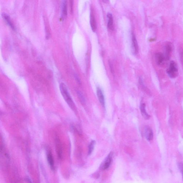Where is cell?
Masks as SVG:
<instances>
[{
    "mask_svg": "<svg viewBox=\"0 0 183 183\" xmlns=\"http://www.w3.org/2000/svg\"><path fill=\"white\" fill-rule=\"evenodd\" d=\"M60 89L61 94L68 105L73 111L75 110V106L72 98L68 92L66 86L65 84L61 83L60 85Z\"/></svg>",
    "mask_w": 183,
    "mask_h": 183,
    "instance_id": "1",
    "label": "cell"
},
{
    "mask_svg": "<svg viewBox=\"0 0 183 183\" xmlns=\"http://www.w3.org/2000/svg\"><path fill=\"white\" fill-rule=\"evenodd\" d=\"M167 74L171 79H175L178 76V69L176 63L174 61L170 63L169 67L167 70Z\"/></svg>",
    "mask_w": 183,
    "mask_h": 183,
    "instance_id": "2",
    "label": "cell"
},
{
    "mask_svg": "<svg viewBox=\"0 0 183 183\" xmlns=\"http://www.w3.org/2000/svg\"><path fill=\"white\" fill-rule=\"evenodd\" d=\"M113 155L112 152H111L106 157L104 163L100 166V168L102 170H106L110 167L112 162Z\"/></svg>",
    "mask_w": 183,
    "mask_h": 183,
    "instance_id": "3",
    "label": "cell"
},
{
    "mask_svg": "<svg viewBox=\"0 0 183 183\" xmlns=\"http://www.w3.org/2000/svg\"><path fill=\"white\" fill-rule=\"evenodd\" d=\"M132 54H136L138 52V45L136 37L133 33L132 34Z\"/></svg>",
    "mask_w": 183,
    "mask_h": 183,
    "instance_id": "4",
    "label": "cell"
},
{
    "mask_svg": "<svg viewBox=\"0 0 183 183\" xmlns=\"http://www.w3.org/2000/svg\"><path fill=\"white\" fill-rule=\"evenodd\" d=\"M172 50V47L171 43H167L165 47V54L164 55L165 59L167 61L170 59V57H171Z\"/></svg>",
    "mask_w": 183,
    "mask_h": 183,
    "instance_id": "5",
    "label": "cell"
},
{
    "mask_svg": "<svg viewBox=\"0 0 183 183\" xmlns=\"http://www.w3.org/2000/svg\"><path fill=\"white\" fill-rule=\"evenodd\" d=\"M90 23L92 30L93 32H95L97 28V23L94 13L92 10L91 11L90 14Z\"/></svg>",
    "mask_w": 183,
    "mask_h": 183,
    "instance_id": "6",
    "label": "cell"
},
{
    "mask_svg": "<svg viewBox=\"0 0 183 183\" xmlns=\"http://www.w3.org/2000/svg\"><path fill=\"white\" fill-rule=\"evenodd\" d=\"M145 137L148 141H151L153 139V133L151 128L149 127H146L145 129Z\"/></svg>",
    "mask_w": 183,
    "mask_h": 183,
    "instance_id": "7",
    "label": "cell"
},
{
    "mask_svg": "<svg viewBox=\"0 0 183 183\" xmlns=\"http://www.w3.org/2000/svg\"><path fill=\"white\" fill-rule=\"evenodd\" d=\"M47 160L51 169L53 171L54 170V158L51 151L49 150L47 152Z\"/></svg>",
    "mask_w": 183,
    "mask_h": 183,
    "instance_id": "8",
    "label": "cell"
},
{
    "mask_svg": "<svg viewBox=\"0 0 183 183\" xmlns=\"http://www.w3.org/2000/svg\"><path fill=\"white\" fill-rule=\"evenodd\" d=\"M97 93L98 98L100 101V104L103 107H104L105 102V99L104 95L103 94L102 91L100 88L98 87L97 89Z\"/></svg>",
    "mask_w": 183,
    "mask_h": 183,
    "instance_id": "9",
    "label": "cell"
},
{
    "mask_svg": "<svg viewBox=\"0 0 183 183\" xmlns=\"http://www.w3.org/2000/svg\"><path fill=\"white\" fill-rule=\"evenodd\" d=\"M141 113L142 117L145 119L149 120L150 118V116L147 112L146 110V105L144 103L141 104L140 107Z\"/></svg>",
    "mask_w": 183,
    "mask_h": 183,
    "instance_id": "10",
    "label": "cell"
},
{
    "mask_svg": "<svg viewBox=\"0 0 183 183\" xmlns=\"http://www.w3.org/2000/svg\"><path fill=\"white\" fill-rule=\"evenodd\" d=\"M155 58L156 63L159 65L162 64L165 59L164 54L161 52L156 53L155 54Z\"/></svg>",
    "mask_w": 183,
    "mask_h": 183,
    "instance_id": "11",
    "label": "cell"
},
{
    "mask_svg": "<svg viewBox=\"0 0 183 183\" xmlns=\"http://www.w3.org/2000/svg\"><path fill=\"white\" fill-rule=\"evenodd\" d=\"M3 17L4 20L6 22L8 26H9L13 30H15L16 28H15V26H14L13 24V23L12 20H11L9 17L7 15H6V14H3Z\"/></svg>",
    "mask_w": 183,
    "mask_h": 183,
    "instance_id": "12",
    "label": "cell"
},
{
    "mask_svg": "<svg viewBox=\"0 0 183 183\" xmlns=\"http://www.w3.org/2000/svg\"><path fill=\"white\" fill-rule=\"evenodd\" d=\"M107 17L108 18V23L107 24L108 27L110 30H114V27L112 15L111 14L108 13L107 14Z\"/></svg>",
    "mask_w": 183,
    "mask_h": 183,
    "instance_id": "13",
    "label": "cell"
},
{
    "mask_svg": "<svg viewBox=\"0 0 183 183\" xmlns=\"http://www.w3.org/2000/svg\"><path fill=\"white\" fill-rule=\"evenodd\" d=\"M67 15V6L66 0H64L62 6V18L65 19Z\"/></svg>",
    "mask_w": 183,
    "mask_h": 183,
    "instance_id": "14",
    "label": "cell"
},
{
    "mask_svg": "<svg viewBox=\"0 0 183 183\" xmlns=\"http://www.w3.org/2000/svg\"><path fill=\"white\" fill-rule=\"evenodd\" d=\"M56 141V147L57 154H58L59 158L61 159V158H62V147H61V143H60L59 141H58V139H57Z\"/></svg>",
    "mask_w": 183,
    "mask_h": 183,
    "instance_id": "15",
    "label": "cell"
},
{
    "mask_svg": "<svg viewBox=\"0 0 183 183\" xmlns=\"http://www.w3.org/2000/svg\"><path fill=\"white\" fill-rule=\"evenodd\" d=\"M96 141L94 140L92 141L89 145V151H88V155H90L94 150Z\"/></svg>",
    "mask_w": 183,
    "mask_h": 183,
    "instance_id": "16",
    "label": "cell"
},
{
    "mask_svg": "<svg viewBox=\"0 0 183 183\" xmlns=\"http://www.w3.org/2000/svg\"><path fill=\"white\" fill-rule=\"evenodd\" d=\"M78 97H79V100L82 103H84L85 102V99L84 97L83 94L81 92L78 91L77 92Z\"/></svg>",
    "mask_w": 183,
    "mask_h": 183,
    "instance_id": "17",
    "label": "cell"
},
{
    "mask_svg": "<svg viewBox=\"0 0 183 183\" xmlns=\"http://www.w3.org/2000/svg\"><path fill=\"white\" fill-rule=\"evenodd\" d=\"M179 55L180 61L183 69V48H181L179 50Z\"/></svg>",
    "mask_w": 183,
    "mask_h": 183,
    "instance_id": "18",
    "label": "cell"
},
{
    "mask_svg": "<svg viewBox=\"0 0 183 183\" xmlns=\"http://www.w3.org/2000/svg\"><path fill=\"white\" fill-rule=\"evenodd\" d=\"M178 166L179 169L181 171L182 174V178L183 180V163H178Z\"/></svg>",
    "mask_w": 183,
    "mask_h": 183,
    "instance_id": "19",
    "label": "cell"
},
{
    "mask_svg": "<svg viewBox=\"0 0 183 183\" xmlns=\"http://www.w3.org/2000/svg\"><path fill=\"white\" fill-rule=\"evenodd\" d=\"M74 0H70V5L71 12V13L73 12Z\"/></svg>",
    "mask_w": 183,
    "mask_h": 183,
    "instance_id": "20",
    "label": "cell"
},
{
    "mask_svg": "<svg viewBox=\"0 0 183 183\" xmlns=\"http://www.w3.org/2000/svg\"><path fill=\"white\" fill-rule=\"evenodd\" d=\"M75 79H77V81L79 82V83H80V81L79 80V78H78V77L77 76V75H75Z\"/></svg>",
    "mask_w": 183,
    "mask_h": 183,
    "instance_id": "21",
    "label": "cell"
},
{
    "mask_svg": "<svg viewBox=\"0 0 183 183\" xmlns=\"http://www.w3.org/2000/svg\"><path fill=\"white\" fill-rule=\"evenodd\" d=\"M102 1L104 3H107L109 1V0H102Z\"/></svg>",
    "mask_w": 183,
    "mask_h": 183,
    "instance_id": "22",
    "label": "cell"
}]
</instances>
